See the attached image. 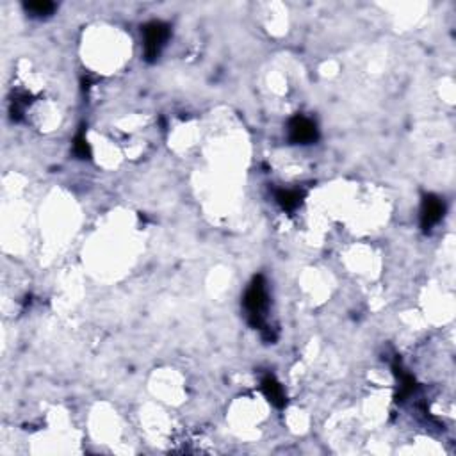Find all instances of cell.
<instances>
[{"mask_svg": "<svg viewBox=\"0 0 456 456\" xmlns=\"http://www.w3.org/2000/svg\"><path fill=\"white\" fill-rule=\"evenodd\" d=\"M169 25L164 22H150L143 27V47H145V59L154 62L159 58L163 49L169 40Z\"/></svg>", "mask_w": 456, "mask_h": 456, "instance_id": "2", "label": "cell"}, {"mask_svg": "<svg viewBox=\"0 0 456 456\" xmlns=\"http://www.w3.org/2000/svg\"><path fill=\"white\" fill-rule=\"evenodd\" d=\"M73 154L79 157V159H89L91 157V148H89V143L84 136V130H80L75 136V141H73Z\"/></svg>", "mask_w": 456, "mask_h": 456, "instance_id": "9", "label": "cell"}, {"mask_svg": "<svg viewBox=\"0 0 456 456\" xmlns=\"http://www.w3.org/2000/svg\"><path fill=\"white\" fill-rule=\"evenodd\" d=\"M287 130L289 139L293 145H310V143L317 141L319 138L317 127H315L314 121L302 115H296L289 120Z\"/></svg>", "mask_w": 456, "mask_h": 456, "instance_id": "3", "label": "cell"}, {"mask_svg": "<svg viewBox=\"0 0 456 456\" xmlns=\"http://www.w3.org/2000/svg\"><path fill=\"white\" fill-rule=\"evenodd\" d=\"M394 372L399 380L398 401H403L405 398H408V396L413 394V390H416V380H413L412 374L405 372V369L401 368L399 363H394Z\"/></svg>", "mask_w": 456, "mask_h": 456, "instance_id": "6", "label": "cell"}, {"mask_svg": "<svg viewBox=\"0 0 456 456\" xmlns=\"http://www.w3.org/2000/svg\"><path fill=\"white\" fill-rule=\"evenodd\" d=\"M444 202L435 195H426L421 207V226L422 230H430L444 216Z\"/></svg>", "mask_w": 456, "mask_h": 456, "instance_id": "4", "label": "cell"}, {"mask_svg": "<svg viewBox=\"0 0 456 456\" xmlns=\"http://www.w3.org/2000/svg\"><path fill=\"white\" fill-rule=\"evenodd\" d=\"M267 303H269V300H267L266 280H264V276L259 275L252 280L250 287L246 289V293H244L243 298V305L244 310H246L248 323L252 324L253 328H259L262 332V337H264L266 341L273 342L276 337L271 333V330L266 324Z\"/></svg>", "mask_w": 456, "mask_h": 456, "instance_id": "1", "label": "cell"}, {"mask_svg": "<svg viewBox=\"0 0 456 456\" xmlns=\"http://www.w3.org/2000/svg\"><path fill=\"white\" fill-rule=\"evenodd\" d=\"M23 9H25L31 16L43 18L53 13L56 4H53V2H49V0H36V2H25V4H23Z\"/></svg>", "mask_w": 456, "mask_h": 456, "instance_id": "8", "label": "cell"}, {"mask_svg": "<svg viewBox=\"0 0 456 456\" xmlns=\"http://www.w3.org/2000/svg\"><path fill=\"white\" fill-rule=\"evenodd\" d=\"M261 389L262 394L266 396V399L269 401L273 407L276 408H284L287 405V398H285L284 387L280 385L278 380H276L273 374H266L261 381Z\"/></svg>", "mask_w": 456, "mask_h": 456, "instance_id": "5", "label": "cell"}, {"mask_svg": "<svg viewBox=\"0 0 456 456\" xmlns=\"http://www.w3.org/2000/svg\"><path fill=\"white\" fill-rule=\"evenodd\" d=\"M302 198H303L302 193L294 189H282L276 193V202H278L280 207L284 208V211H287V213H293L294 208L302 204Z\"/></svg>", "mask_w": 456, "mask_h": 456, "instance_id": "7", "label": "cell"}]
</instances>
